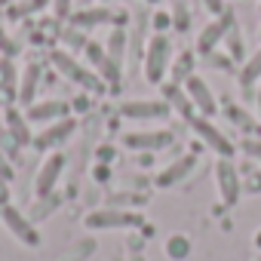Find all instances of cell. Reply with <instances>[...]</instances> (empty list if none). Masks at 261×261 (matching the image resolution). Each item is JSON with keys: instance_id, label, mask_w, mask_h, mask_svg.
<instances>
[{"instance_id": "obj_40", "label": "cell", "mask_w": 261, "mask_h": 261, "mask_svg": "<svg viewBox=\"0 0 261 261\" xmlns=\"http://www.w3.org/2000/svg\"><path fill=\"white\" fill-rule=\"evenodd\" d=\"M255 105H258V117H261V83L255 86Z\"/></svg>"}, {"instance_id": "obj_10", "label": "cell", "mask_w": 261, "mask_h": 261, "mask_svg": "<svg viewBox=\"0 0 261 261\" xmlns=\"http://www.w3.org/2000/svg\"><path fill=\"white\" fill-rule=\"evenodd\" d=\"M172 114L166 98H142V101H123L120 117L126 120H166Z\"/></svg>"}, {"instance_id": "obj_9", "label": "cell", "mask_w": 261, "mask_h": 261, "mask_svg": "<svg viewBox=\"0 0 261 261\" xmlns=\"http://www.w3.org/2000/svg\"><path fill=\"white\" fill-rule=\"evenodd\" d=\"M123 145L133 148V151H142V154H151V151L169 148L172 145V133L169 129H136V133L123 136Z\"/></svg>"}, {"instance_id": "obj_31", "label": "cell", "mask_w": 261, "mask_h": 261, "mask_svg": "<svg viewBox=\"0 0 261 261\" xmlns=\"http://www.w3.org/2000/svg\"><path fill=\"white\" fill-rule=\"evenodd\" d=\"M240 151H243L249 160H258V163H261V139H243V142H240Z\"/></svg>"}, {"instance_id": "obj_17", "label": "cell", "mask_w": 261, "mask_h": 261, "mask_svg": "<svg viewBox=\"0 0 261 261\" xmlns=\"http://www.w3.org/2000/svg\"><path fill=\"white\" fill-rule=\"evenodd\" d=\"M4 120H7V133L13 139V145H34V136H31V129H28V117H22L16 108H7L4 111Z\"/></svg>"}, {"instance_id": "obj_19", "label": "cell", "mask_w": 261, "mask_h": 261, "mask_svg": "<svg viewBox=\"0 0 261 261\" xmlns=\"http://www.w3.org/2000/svg\"><path fill=\"white\" fill-rule=\"evenodd\" d=\"M166 101H169V108H172V111H175L178 117H185L188 123H191V120L197 117V114H194L197 108L191 105V98H188V92H185V89H181L178 83H172V86H166Z\"/></svg>"}, {"instance_id": "obj_36", "label": "cell", "mask_w": 261, "mask_h": 261, "mask_svg": "<svg viewBox=\"0 0 261 261\" xmlns=\"http://www.w3.org/2000/svg\"><path fill=\"white\" fill-rule=\"evenodd\" d=\"M203 4H206V10H209L212 16H221V13L227 10V4H224V0H203Z\"/></svg>"}, {"instance_id": "obj_32", "label": "cell", "mask_w": 261, "mask_h": 261, "mask_svg": "<svg viewBox=\"0 0 261 261\" xmlns=\"http://www.w3.org/2000/svg\"><path fill=\"white\" fill-rule=\"evenodd\" d=\"M49 7L56 13V19H71V7H74V0H49Z\"/></svg>"}, {"instance_id": "obj_8", "label": "cell", "mask_w": 261, "mask_h": 261, "mask_svg": "<svg viewBox=\"0 0 261 261\" xmlns=\"http://www.w3.org/2000/svg\"><path fill=\"white\" fill-rule=\"evenodd\" d=\"M215 185H218L221 203H224V206H237L243 185H240V172H237L233 160H227V157H218V163H215Z\"/></svg>"}, {"instance_id": "obj_14", "label": "cell", "mask_w": 261, "mask_h": 261, "mask_svg": "<svg viewBox=\"0 0 261 261\" xmlns=\"http://www.w3.org/2000/svg\"><path fill=\"white\" fill-rule=\"evenodd\" d=\"M111 22H114V10L111 7H86V10L71 13V25L80 28V31H95V28L111 25Z\"/></svg>"}, {"instance_id": "obj_29", "label": "cell", "mask_w": 261, "mask_h": 261, "mask_svg": "<svg viewBox=\"0 0 261 261\" xmlns=\"http://www.w3.org/2000/svg\"><path fill=\"white\" fill-rule=\"evenodd\" d=\"M224 43H227V49H230V59H243V37H240V28H237V22L227 28V34H224Z\"/></svg>"}, {"instance_id": "obj_46", "label": "cell", "mask_w": 261, "mask_h": 261, "mask_svg": "<svg viewBox=\"0 0 261 261\" xmlns=\"http://www.w3.org/2000/svg\"><path fill=\"white\" fill-rule=\"evenodd\" d=\"M111 261H126V258H120V255H117V258H111Z\"/></svg>"}, {"instance_id": "obj_33", "label": "cell", "mask_w": 261, "mask_h": 261, "mask_svg": "<svg viewBox=\"0 0 261 261\" xmlns=\"http://www.w3.org/2000/svg\"><path fill=\"white\" fill-rule=\"evenodd\" d=\"M151 25H154V31H157V34H163V31H169V28H172V13H157Z\"/></svg>"}, {"instance_id": "obj_28", "label": "cell", "mask_w": 261, "mask_h": 261, "mask_svg": "<svg viewBox=\"0 0 261 261\" xmlns=\"http://www.w3.org/2000/svg\"><path fill=\"white\" fill-rule=\"evenodd\" d=\"M62 43L68 46V53H71V49H86L89 37H83V34H80V28H74V25H71L68 31H62Z\"/></svg>"}, {"instance_id": "obj_18", "label": "cell", "mask_w": 261, "mask_h": 261, "mask_svg": "<svg viewBox=\"0 0 261 261\" xmlns=\"http://www.w3.org/2000/svg\"><path fill=\"white\" fill-rule=\"evenodd\" d=\"M105 49H108V59L123 71L126 56H129V34H126L123 28H114V31H111V37H108V43H105Z\"/></svg>"}, {"instance_id": "obj_13", "label": "cell", "mask_w": 261, "mask_h": 261, "mask_svg": "<svg viewBox=\"0 0 261 261\" xmlns=\"http://www.w3.org/2000/svg\"><path fill=\"white\" fill-rule=\"evenodd\" d=\"M83 53H86V59H89V65H92V68H95V71H98V74L105 77V83H108L111 89H117V86H120V77H123V71H120V68H117V65H114V62L108 59V49H105L101 43H95V40H89Z\"/></svg>"}, {"instance_id": "obj_43", "label": "cell", "mask_w": 261, "mask_h": 261, "mask_svg": "<svg viewBox=\"0 0 261 261\" xmlns=\"http://www.w3.org/2000/svg\"><path fill=\"white\" fill-rule=\"evenodd\" d=\"M252 243H255V249H261V230L255 233V240H252Z\"/></svg>"}, {"instance_id": "obj_22", "label": "cell", "mask_w": 261, "mask_h": 261, "mask_svg": "<svg viewBox=\"0 0 261 261\" xmlns=\"http://www.w3.org/2000/svg\"><path fill=\"white\" fill-rule=\"evenodd\" d=\"M145 31H148V19H145V13L139 16V25L133 28V34H129V59L133 62H139V59H145Z\"/></svg>"}, {"instance_id": "obj_47", "label": "cell", "mask_w": 261, "mask_h": 261, "mask_svg": "<svg viewBox=\"0 0 261 261\" xmlns=\"http://www.w3.org/2000/svg\"><path fill=\"white\" fill-rule=\"evenodd\" d=\"M258 37H261V25H258Z\"/></svg>"}, {"instance_id": "obj_3", "label": "cell", "mask_w": 261, "mask_h": 261, "mask_svg": "<svg viewBox=\"0 0 261 261\" xmlns=\"http://www.w3.org/2000/svg\"><path fill=\"white\" fill-rule=\"evenodd\" d=\"M83 224L89 230H123V227H139L142 224V215L126 212V209H117V206H101V209L86 212L83 215Z\"/></svg>"}, {"instance_id": "obj_20", "label": "cell", "mask_w": 261, "mask_h": 261, "mask_svg": "<svg viewBox=\"0 0 261 261\" xmlns=\"http://www.w3.org/2000/svg\"><path fill=\"white\" fill-rule=\"evenodd\" d=\"M37 86H40V68L31 62L22 74V83H19V101L22 105H34V95H37Z\"/></svg>"}, {"instance_id": "obj_26", "label": "cell", "mask_w": 261, "mask_h": 261, "mask_svg": "<svg viewBox=\"0 0 261 261\" xmlns=\"http://www.w3.org/2000/svg\"><path fill=\"white\" fill-rule=\"evenodd\" d=\"M169 74H172V80H175L178 86H185V80L194 74V56H191V53H181L178 59H172V71H169Z\"/></svg>"}, {"instance_id": "obj_34", "label": "cell", "mask_w": 261, "mask_h": 261, "mask_svg": "<svg viewBox=\"0 0 261 261\" xmlns=\"http://www.w3.org/2000/svg\"><path fill=\"white\" fill-rule=\"evenodd\" d=\"M92 178H95L98 185H108V178H111V166H108V163H95V166H92Z\"/></svg>"}, {"instance_id": "obj_2", "label": "cell", "mask_w": 261, "mask_h": 261, "mask_svg": "<svg viewBox=\"0 0 261 261\" xmlns=\"http://www.w3.org/2000/svg\"><path fill=\"white\" fill-rule=\"evenodd\" d=\"M49 62H53V68H56L65 80H71V83H77V86H86V89H101V86H105L101 77H98L95 71H89L86 65H80L77 56L68 53V49H53V53H49Z\"/></svg>"}, {"instance_id": "obj_30", "label": "cell", "mask_w": 261, "mask_h": 261, "mask_svg": "<svg viewBox=\"0 0 261 261\" xmlns=\"http://www.w3.org/2000/svg\"><path fill=\"white\" fill-rule=\"evenodd\" d=\"M172 28L175 31H188L191 28V13L185 7V0H178V4L172 7Z\"/></svg>"}, {"instance_id": "obj_27", "label": "cell", "mask_w": 261, "mask_h": 261, "mask_svg": "<svg viewBox=\"0 0 261 261\" xmlns=\"http://www.w3.org/2000/svg\"><path fill=\"white\" fill-rule=\"evenodd\" d=\"M224 114H227V120L230 123H237V126H243V129H249V133H252V129H255V120L240 108V105H230V108H224Z\"/></svg>"}, {"instance_id": "obj_15", "label": "cell", "mask_w": 261, "mask_h": 261, "mask_svg": "<svg viewBox=\"0 0 261 261\" xmlns=\"http://www.w3.org/2000/svg\"><path fill=\"white\" fill-rule=\"evenodd\" d=\"M68 101L62 98H49V101H37V105H28V120L31 123H56V120H65L68 117Z\"/></svg>"}, {"instance_id": "obj_42", "label": "cell", "mask_w": 261, "mask_h": 261, "mask_svg": "<svg viewBox=\"0 0 261 261\" xmlns=\"http://www.w3.org/2000/svg\"><path fill=\"white\" fill-rule=\"evenodd\" d=\"M0 203L7 206V181H0Z\"/></svg>"}, {"instance_id": "obj_12", "label": "cell", "mask_w": 261, "mask_h": 261, "mask_svg": "<svg viewBox=\"0 0 261 261\" xmlns=\"http://www.w3.org/2000/svg\"><path fill=\"white\" fill-rule=\"evenodd\" d=\"M185 92H188V98H191V105L200 111V117H212L215 111H218V101H215V92L209 89V83L200 77V74H191L188 80H185Z\"/></svg>"}, {"instance_id": "obj_25", "label": "cell", "mask_w": 261, "mask_h": 261, "mask_svg": "<svg viewBox=\"0 0 261 261\" xmlns=\"http://www.w3.org/2000/svg\"><path fill=\"white\" fill-rule=\"evenodd\" d=\"M163 249H166V255L172 258V261H185L188 255H191V237H185V233H172V237H166V243H163Z\"/></svg>"}, {"instance_id": "obj_1", "label": "cell", "mask_w": 261, "mask_h": 261, "mask_svg": "<svg viewBox=\"0 0 261 261\" xmlns=\"http://www.w3.org/2000/svg\"><path fill=\"white\" fill-rule=\"evenodd\" d=\"M172 43H169V37L166 34H154L151 40H148V46H145V59H142V74H145V80L148 83H154V86H160L166 77H169V71H172Z\"/></svg>"}, {"instance_id": "obj_24", "label": "cell", "mask_w": 261, "mask_h": 261, "mask_svg": "<svg viewBox=\"0 0 261 261\" xmlns=\"http://www.w3.org/2000/svg\"><path fill=\"white\" fill-rule=\"evenodd\" d=\"M19 71L13 65V59H0V86H4L7 95H16L19 98Z\"/></svg>"}, {"instance_id": "obj_35", "label": "cell", "mask_w": 261, "mask_h": 261, "mask_svg": "<svg viewBox=\"0 0 261 261\" xmlns=\"http://www.w3.org/2000/svg\"><path fill=\"white\" fill-rule=\"evenodd\" d=\"M0 181H13V166H10L4 151H0Z\"/></svg>"}, {"instance_id": "obj_6", "label": "cell", "mask_w": 261, "mask_h": 261, "mask_svg": "<svg viewBox=\"0 0 261 261\" xmlns=\"http://www.w3.org/2000/svg\"><path fill=\"white\" fill-rule=\"evenodd\" d=\"M191 129L200 136V142H206L209 151H215L218 157H227V160L233 157V142L221 133V129H218L209 117H194V120H191Z\"/></svg>"}, {"instance_id": "obj_39", "label": "cell", "mask_w": 261, "mask_h": 261, "mask_svg": "<svg viewBox=\"0 0 261 261\" xmlns=\"http://www.w3.org/2000/svg\"><path fill=\"white\" fill-rule=\"evenodd\" d=\"M0 49H4V53H10V49H13V43H10V37H7V31H4V28H0Z\"/></svg>"}, {"instance_id": "obj_7", "label": "cell", "mask_w": 261, "mask_h": 261, "mask_svg": "<svg viewBox=\"0 0 261 261\" xmlns=\"http://www.w3.org/2000/svg\"><path fill=\"white\" fill-rule=\"evenodd\" d=\"M62 169H65V154H49V157L40 163V169H37V175H34V197H37V200L53 197V191H56V185H59V178H62Z\"/></svg>"}, {"instance_id": "obj_37", "label": "cell", "mask_w": 261, "mask_h": 261, "mask_svg": "<svg viewBox=\"0 0 261 261\" xmlns=\"http://www.w3.org/2000/svg\"><path fill=\"white\" fill-rule=\"evenodd\" d=\"M114 154H117V151H114V148H108V145H101V148H98V160H101V163H108V160L114 163Z\"/></svg>"}, {"instance_id": "obj_5", "label": "cell", "mask_w": 261, "mask_h": 261, "mask_svg": "<svg viewBox=\"0 0 261 261\" xmlns=\"http://www.w3.org/2000/svg\"><path fill=\"white\" fill-rule=\"evenodd\" d=\"M233 22H237V16H233V10L227 7L221 16H215V19L200 31V37H197V53L206 56V59H212L215 49H218V43L224 40V34H227V28H230Z\"/></svg>"}, {"instance_id": "obj_16", "label": "cell", "mask_w": 261, "mask_h": 261, "mask_svg": "<svg viewBox=\"0 0 261 261\" xmlns=\"http://www.w3.org/2000/svg\"><path fill=\"white\" fill-rule=\"evenodd\" d=\"M194 166H197V157H194V154L178 157V160H172L166 169H160V172H157L154 185H157V188H172V185H178L181 178H188V175L194 172Z\"/></svg>"}, {"instance_id": "obj_4", "label": "cell", "mask_w": 261, "mask_h": 261, "mask_svg": "<svg viewBox=\"0 0 261 261\" xmlns=\"http://www.w3.org/2000/svg\"><path fill=\"white\" fill-rule=\"evenodd\" d=\"M0 218H4V224H7V230L22 243V246H28V249H37L40 246V230L34 227V221L28 218V215H22L16 206H4L0 209Z\"/></svg>"}, {"instance_id": "obj_49", "label": "cell", "mask_w": 261, "mask_h": 261, "mask_svg": "<svg viewBox=\"0 0 261 261\" xmlns=\"http://www.w3.org/2000/svg\"><path fill=\"white\" fill-rule=\"evenodd\" d=\"M258 4H261V0H258Z\"/></svg>"}, {"instance_id": "obj_44", "label": "cell", "mask_w": 261, "mask_h": 261, "mask_svg": "<svg viewBox=\"0 0 261 261\" xmlns=\"http://www.w3.org/2000/svg\"><path fill=\"white\" fill-rule=\"evenodd\" d=\"M145 4H151V7H157V4H160V0H145Z\"/></svg>"}, {"instance_id": "obj_38", "label": "cell", "mask_w": 261, "mask_h": 261, "mask_svg": "<svg viewBox=\"0 0 261 261\" xmlns=\"http://www.w3.org/2000/svg\"><path fill=\"white\" fill-rule=\"evenodd\" d=\"M246 188H249V194H261V172H255V175H252V181H249Z\"/></svg>"}, {"instance_id": "obj_11", "label": "cell", "mask_w": 261, "mask_h": 261, "mask_svg": "<svg viewBox=\"0 0 261 261\" xmlns=\"http://www.w3.org/2000/svg\"><path fill=\"white\" fill-rule=\"evenodd\" d=\"M74 129H77V120H74V117L56 120V123H49L46 129H40V133L34 136V148H37V151H53V148L65 145V142L74 136Z\"/></svg>"}, {"instance_id": "obj_41", "label": "cell", "mask_w": 261, "mask_h": 261, "mask_svg": "<svg viewBox=\"0 0 261 261\" xmlns=\"http://www.w3.org/2000/svg\"><path fill=\"white\" fill-rule=\"evenodd\" d=\"M126 261H148V258H145L142 252H129V258H126Z\"/></svg>"}, {"instance_id": "obj_21", "label": "cell", "mask_w": 261, "mask_h": 261, "mask_svg": "<svg viewBox=\"0 0 261 261\" xmlns=\"http://www.w3.org/2000/svg\"><path fill=\"white\" fill-rule=\"evenodd\" d=\"M258 80H261V46H258V53H252L246 62H243V68H240V86L249 92L252 86H258Z\"/></svg>"}, {"instance_id": "obj_48", "label": "cell", "mask_w": 261, "mask_h": 261, "mask_svg": "<svg viewBox=\"0 0 261 261\" xmlns=\"http://www.w3.org/2000/svg\"><path fill=\"white\" fill-rule=\"evenodd\" d=\"M0 92H4V86H0Z\"/></svg>"}, {"instance_id": "obj_45", "label": "cell", "mask_w": 261, "mask_h": 261, "mask_svg": "<svg viewBox=\"0 0 261 261\" xmlns=\"http://www.w3.org/2000/svg\"><path fill=\"white\" fill-rule=\"evenodd\" d=\"M0 4H19V0H0Z\"/></svg>"}, {"instance_id": "obj_23", "label": "cell", "mask_w": 261, "mask_h": 261, "mask_svg": "<svg viewBox=\"0 0 261 261\" xmlns=\"http://www.w3.org/2000/svg\"><path fill=\"white\" fill-rule=\"evenodd\" d=\"M46 4H49V0H19V4H10L7 19H10V22H22V19L34 16V13H40Z\"/></svg>"}]
</instances>
